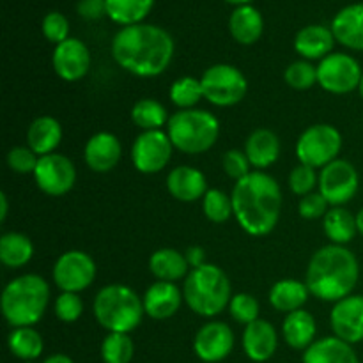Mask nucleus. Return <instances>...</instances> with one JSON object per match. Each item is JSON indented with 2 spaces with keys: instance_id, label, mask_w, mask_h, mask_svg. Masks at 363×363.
Masks as SVG:
<instances>
[{
  "instance_id": "43",
  "label": "nucleus",
  "mask_w": 363,
  "mask_h": 363,
  "mask_svg": "<svg viewBox=\"0 0 363 363\" xmlns=\"http://www.w3.org/2000/svg\"><path fill=\"white\" fill-rule=\"evenodd\" d=\"M53 311L62 323H74L84 312V301L77 293H62L57 298Z\"/></svg>"
},
{
  "instance_id": "3",
  "label": "nucleus",
  "mask_w": 363,
  "mask_h": 363,
  "mask_svg": "<svg viewBox=\"0 0 363 363\" xmlns=\"http://www.w3.org/2000/svg\"><path fill=\"white\" fill-rule=\"evenodd\" d=\"M358 277L357 255L342 245H326L312 255L305 284L318 300L337 303L353 294Z\"/></svg>"
},
{
  "instance_id": "37",
  "label": "nucleus",
  "mask_w": 363,
  "mask_h": 363,
  "mask_svg": "<svg viewBox=\"0 0 363 363\" xmlns=\"http://www.w3.org/2000/svg\"><path fill=\"white\" fill-rule=\"evenodd\" d=\"M135 346L130 333H108L101 342V358L105 363H130Z\"/></svg>"
},
{
  "instance_id": "51",
  "label": "nucleus",
  "mask_w": 363,
  "mask_h": 363,
  "mask_svg": "<svg viewBox=\"0 0 363 363\" xmlns=\"http://www.w3.org/2000/svg\"><path fill=\"white\" fill-rule=\"evenodd\" d=\"M357 225H358V233L363 236V208L357 213Z\"/></svg>"
},
{
  "instance_id": "25",
  "label": "nucleus",
  "mask_w": 363,
  "mask_h": 363,
  "mask_svg": "<svg viewBox=\"0 0 363 363\" xmlns=\"http://www.w3.org/2000/svg\"><path fill=\"white\" fill-rule=\"evenodd\" d=\"M62 140V126L52 116H41L32 121L27 131V144L38 156L55 152Z\"/></svg>"
},
{
  "instance_id": "16",
  "label": "nucleus",
  "mask_w": 363,
  "mask_h": 363,
  "mask_svg": "<svg viewBox=\"0 0 363 363\" xmlns=\"http://www.w3.org/2000/svg\"><path fill=\"white\" fill-rule=\"evenodd\" d=\"M330 323L335 337L347 344H358L363 340V296L351 294L337 301L330 314Z\"/></svg>"
},
{
  "instance_id": "8",
  "label": "nucleus",
  "mask_w": 363,
  "mask_h": 363,
  "mask_svg": "<svg viewBox=\"0 0 363 363\" xmlns=\"http://www.w3.org/2000/svg\"><path fill=\"white\" fill-rule=\"evenodd\" d=\"M342 149V135L332 124H314L300 135L296 156L301 165L323 169L335 162Z\"/></svg>"
},
{
  "instance_id": "44",
  "label": "nucleus",
  "mask_w": 363,
  "mask_h": 363,
  "mask_svg": "<svg viewBox=\"0 0 363 363\" xmlns=\"http://www.w3.org/2000/svg\"><path fill=\"white\" fill-rule=\"evenodd\" d=\"M39 156L30 147H13L7 155V165L16 174H34Z\"/></svg>"
},
{
  "instance_id": "33",
  "label": "nucleus",
  "mask_w": 363,
  "mask_h": 363,
  "mask_svg": "<svg viewBox=\"0 0 363 363\" xmlns=\"http://www.w3.org/2000/svg\"><path fill=\"white\" fill-rule=\"evenodd\" d=\"M155 0H106V16L117 25L142 23L151 13Z\"/></svg>"
},
{
  "instance_id": "13",
  "label": "nucleus",
  "mask_w": 363,
  "mask_h": 363,
  "mask_svg": "<svg viewBox=\"0 0 363 363\" xmlns=\"http://www.w3.org/2000/svg\"><path fill=\"white\" fill-rule=\"evenodd\" d=\"M96 279V262L82 250L64 252L53 266V282L62 293H82Z\"/></svg>"
},
{
  "instance_id": "53",
  "label": "nucleus",
  "mask_w": 363,
  "mask_h": 363,
  "mask_svg": "<svg viewBox=\"0 0 363 363\" xmlns=\"http://www.w3.org/2000/svg\"><path fill=\"white\" fill-rule=\"evenodd\" d=\"M358 91H360V96L363 98V74H362V82H360V87H358Z\"/></svg>"
},
{
  "instance_id": "1",
  "label": "nucleus",
  "mask_w": 363,
  "mask_h": 363,
  "mask_svg": "<svg viewBox=\"0 0 363 363\" xmlns=\"http://www.w3.org/2000/svg\"><path fill=\"white\" fill-rule=\"evenodd\" d=\"M112 57L123 69L140 78L165 73L174 57V39L151 23L123 27L112 41Z\"/></svg>"
},
{
  "instance_id": "41",
  "label": "nucleus",
  "mask_w": 363,
  "mask_h": 363,
  "mask_svg": "<svg viewBox=\"0 0 363 363\" xmlns=\"http://www.w3.org/2000/svg\"><path fill=\"white\" fill-rule=\"evenodd\" d=\"M315 186H319V176L315 174V169H312V167L301 165L300 163L289 174V188L294 195L305 197V195L312 194Z\"/></svg>"
},
{
  "instance_id": "42",
  "label": "nucleus",
  "mask_w": 363,
  "mask_h": 363,
  "mask_svg": "<svg viewBox=\"0 0 363 363\" xmlns=\"http://www.w3.org/2000/svg\"><path fill=\"white\" fill-rule=\"evenodd\" d=\"M41 28L45 38L48 39L50 43H55V46L60 45L62 41H66V39H69V21H67V18L64 16L62 13H59V11H52V13L46 14V16L43 18Z\"/></svg>"
},
{
  "instance_id": "38",
  "label": "nucleus",
  "mask_w": 363,
  "mask_h": 363,
  "mask_svg": "<svg viewBox=\"0 0 363 363\" xmlns=\"http://www.w3.org/2000/svg\"><path fill=\"white\" fill-rule=\"evenodd\" d=\"M202 209H204L206 218L213 223H223L234 215L233 199L218 188L206 191L202 199Z\"/></svg>"
},
{
  "instance_id": "34",
  "label": "nucleus",
  "mask_w": 363,
  "mask_h": 363,
  "mask_svg": "<svg viewBox=\"0 0 363 363\" xmlns=\"http://www.w3.org/2000/svg\"><path fill=\"white\" fill-rule=\"evenodd\" d=\"M7 346L16 358L23 362H32L41 357L45 342L38 330H34L32 326H21V328H13V332L7 337Z\"/></svg>"
},
{
  "instance_id": "12",
  "label": "nucleus",
  "mask_w": 363,
  "mask_h": 363,
  "mask_svg": "<svg viewBox=\"0 0 363 363\" xmlns=\"http://www.w3.org/2000/svg\"><path fill=\"white\" fill-rule=\"evenodd\" d=\"M172 152L174 144L167 131H142L131 147V162L138 172L156 174L169 165Z\"/></svg>"
},
{
  "instance_id": "14",
  "label": "nucleus",
  "mask_w": 363,
  "mask_h": 363,
  "mask_svg": "<svg viewBox=\"0 0 363 363\" xmlns=\"http://www.w3.org/2000/svg\"><path fill=\"white\" fill-rule=\"evenodd\" d=\"M34 181L39 190L52 197H60L71 191L77 181V169L67 156L52 152L39 156L38 167L34 170Z\"/></svg>"
},
{
  "instance_id": "10",
  "label": "nucleus",
  "mask_w": 363,
  "mask_h": 363,
  "mask_svg": "<svg viewBox=\"0 0 363 363\" xmlns=\"http://www.w3.org/2000/svg\"><path fill=\"white\" fill-rule=\"evenodd\" d=\"M362 66L347 53H330L318 66V84L332 94H350L360 87Z\"/></svg>"
},
{
  "instance_id": "49",
  "label": "nucleus",
  "mask_w": 363,
  "mask_h": 363,
  "mask_svg": "<svg viewBox=\"0 0 363 363\" xmlns=\"http://www.w3.org/2000/svg\"><path fill=\"white\" fill-rule=\"evenodd\" d=\"M0 222H6L7 218V213H9V201H7V195L6 194H0Z\"/></svg>"
},
{
  "instance_id": "6",
  "label": "nucleus",
  "mask_w": 363,
  "mask_h": 363,
  "mask_svg": "<svg viewBox=\"0 0 363 363\" xmlns=\"http://www.w3.org/2000/svg\"><path fill=\"white\" fill-rule=\"evenodd\" d=\"M92 312L110 333H130L144 318V300L124 284H110L96 294Z\"/></svg>"
},
{
  "instance_id": "20",
  "label": "nucleus",
  "mask_w": 363,
  "mask_h": 363,
  "mask_svg": "<svg viewBox=\"0 0 363 363\" xmlns=\"http://www.w3.org/2000/svg\"><path fill=\"white\" fill-rule=\"evenodd\" d=\"M279 347V335L272 323L264 319L250 323L245 326L243 350L252 362L262 363L275 354Z\"/></svg>"
},
{
  "instance_id": "32",
  "label": "nucleus",
  "mask_w": 363,
  "mask_h": 363,
  "mask_svg": "<svg viewBox=\"0 0 363 363\" xmlns=\"http://www.w3.org/2000/svg\"><path fill=\"white\" fill-rule=\"evenodd\" d=\"M34 255V245L21 233H6L0 238V262L6 268L18 269L28 264Z\"/></svg>"
},
{
  "instance_id": "52",
  "label": "nucleus",
  "mask_w": 363,
  "mask_h": 363,
  "mask_svg": "<svg viewBox=\"0 0 363 363\" xmlns=\"http://www.w3.org/2000/svg\"><path fill=\"white\" fill-rule=\"evenodd\" d=\"M225 2L234 4V6H247V4H250L252 0H225Z\"/></svg>"
},
{
  "instance_id": "22",
  "label": "nucleus",
  "mask_w": 363,
  "mask_h": 363,
  "mask_svg": "<svg viewBox=\"0 0 363 363\" xmlns=\"http://www.w3.org/2000/svg\"><path fill=\"white\" fill-rule=\"evenodd\" d=\"M332 32L340 45L363 52V4L342 7L333 18Z\"/></svg>"
},
{
  "instance_id": "31",
  "label": "nucleus",
  "mask_w": 363,
  "mask_h": 363,
  "mask_svg": "<svg viewBox=\"0 0 363 363\" xmlns=\"http://www.w3.org/2000/svg\"><path fill=\"white\" fill-rule=\"evenodd\" d=\"M323 230L332 245H347L358 234L357 216L344 208H332L323 218Z\"/></svg>"
},
{
  "instance_id": "26",
  "label": "nucleus",
  "mask_w": 363,
  "mask_h": 363,
  "mask_svg": "<svg viewBox=\"0 0 363 363\" xmlns=\"http://www.w3.org/2000/svg\"><path fill=\"white\" fill-rule=\"evenodd\" d=\"M303 363H360L353 346L339 337H325L307 347Z\"/></svg>"
},
{
  "instance_id": "54",
  "label": "nucleus",
  "mask_w": 363,
  "mask_h": 363,
  "mask_svg": "<svg viewBox=\"0 0 363 363\" xmlns=\"http://www.w3.org/2000/svg\"><path fill=\"white\" fill-rule=\"evenodd\" d=\"M27 363H30V362H27Z\"/></svg>"
},
{
  "instance_id": "15",
  "label": "nucleus",
  "mask_w": 363,
  "mask_h": 363,
  "mask_svg": "<svg viewBox=\"0 0 363 363\" xmlns=\"http://www.w3.org/2000/svg\"><path fill=\"white\" fill-rule=\"evenodd\" d=\"M234 347V333L229 325L220 321L206 323L194 339V351L202 362L218 363L225 360Z\"/></svg>"
},
{
  "instance_id": "5",
  "label": "nucleus",
  "mask_w": 363,
  "mask_h": 363,
  "mask_svg": "<svg viewBox=\"0 0 363 363\" xmlns=\"http://www.w3.org/2000/svg\"><path fill=\"white\" fill-rule=\"evenodd\" d=\"M183 296L191 312L202 318H215L229 308L233 298L229 277L222 268L206 262L190 269L184 279Z\"/></svg>"
},
{
  "instance_id": "46",
  "label": "nucleus",
  "mask_w": 363,
  "mask_h": 363,
  "mask_svg": "<svg viewBox=\"0 0 363 363\" xmlns=\"http://www.w3.org/2000/svg\"><path fill=\"white\" fill-rule=\"evenodd\" d=\"M328 202L323 197L319 191H312V194L301 197L300 204H298V211L303 216L305 220H318L325 218V215L328 213Z\"/></svg>"
},
{
  "instance_id": "18",
  "label": "nucleus",
  "mask_w": 363,
  "mask_h": 363,
  "mask_svg": "<svg viewBox=\"0 0 363 363\" xmlns=\"http://www.w3.org/2000/svg\"><path fill=\"white\" fill-rule=\"evenodd\" d=\"M123 156V145L119 138L108 131H99L92 135L84 149V160L87 167L94 172H110L119 163Z\"/></svg>"
},
{
  "instance_id": "36",
  "label": "nucleus",
  "mask_w": 363,
  "mask_h": 363,
  "mask_svg": "<svg viewBox=\"0 0 363 363\" xmlns=\"http://www.w3.org/2000/svg\"><path fill=\"white\" fill-rule=\"evenodd\" d=\"M170 101L179 110L195 108L199 101L204 98L202 92V84L199 78L194 77H181L170 85Z\"/></svg>"
},
{
  "instance_id": "50",
  "label": "nucleus",
  "mask_w": 363,
  "mask_h": 363,
  "mask_svg": "<svg viewBox=\"0 0 363 363\" xmlns=\"http://www.w3.org/2000/svg\"><path fill=\"white\" fill-rule=\"evenodd\" d=\"M43 363H73L67 354H62V353H57V354H52V357L46 358Z\"/></svg>"
},
{
  "instance_id": "11",
  "label": "nucleus",
  "mask_w": 363,
  "mask_h": 363,
  "mask_svg": "<svg viewBox=\"0 0 363 363\" xmlns=\"http://www.w3.org/2000/svg\"><path fill=\"white\" fill-rule=\"evenodd\" d=\"M360 177L357 169L347 160H339L323 167L319 172V194L333 208H342L357 195Z\"/></svg>"
},
{
  "instance_id": "4",
  "label": "nucleus",
  "mask_w": 363,
  "mask_h": 363,
  "mask_svg": "<svg viewBox=\"0 0 363 363\" xmlns=\"http://www.w3.org/2000/svg\"><path fill=\"white\" fill-rule=\"evenodd\" d=\"M50 301V286L35 273L16 277L2 293V314L13 328L41 321Z\"/></svg>"
},
{
  "instance_id": "17",
  "label": "nucleus",
  "mask_w": 363,
  "mask_h": 363,
  "mask_svg": "<svg viewBox=\"0 0 363 363\" xmlns=\"http://www.w3.org/2000/svg\"><path fill=\"white\" fill-rule=\"evenodd\" d=\"M55 73L66 82L82 80L91 67V53L84 41L69 38L55 46L52 55Z\"/></svg>"
},
{
  "instance_id": "28",
  "label": "nucleus",
  "mask_w": 363,
  "mask_h": 363,
  "mask_svg": "<svg viewBox=\"0 0 363 363\" xmlns=\"http://www.w3.org/2000/svg\"><path fill=\"white\" fill-rule=\"evenodd\" d=\"M315 330L318 328H315L314 315L303 308L287 314L282 325L284 340L287 342V346L301 351H305L315 342Z\"/></svg>"
},
{
  "instance_id": "2",
  "label": "nucleus",
  "mask_w": 363,
  "mask_h": 363,
  "mask_svg": "<svg viewBox=\"0 0 363 363\" xmlns=\"http://www.w3.org/2000/svg\"><path fill=\"white\" fill-rule=\"evenodd\" d=\"M233 209L238 223L247 234L266 236L277 227L282 213V191L275 177L254 170L233 188Z\"/></svg>"
},
{
  "instance_id": "7",
  "label": "nucleus",
  "mask_w": 363,
  "mask_h": 363,
  "mask_svg": "<svg viewBox=\"0 0 363 363\" xmlns=\"http://www.w3.org/2000/svg\"><path fill=\"white\" fill-rule=\"evenodd\" d=\"M167 133L174 147L184 155H202L218 140L220 123L211 112L201 108L179 110L172 113Z\"/></svg>"
},
{
  "instance_id": "35",
  "label": "nucleus",
  "mask_w": 363,
  "mask_h": 363,
  "mask_svg": "<svg viewBox=\"0 0 363 363\" xmlns=\"http://www.w3.org/2000/svg\"><path fill=\"white\" fill-rule=\"evenodd\" d=\"M169 112L160 101L151 98L140 99L133 105L131 110V121L140 128L142 131H155L162 130L169 124Z\"/></svg>"
},
{
  "instance_id": "48",
  "label": "nucleus",
  "mask_w": 363,
  "mask_h": 363,
  "mask_svg": "<svg viewBox=\"0 0 363 363\" xmlns=\"http://www.w3.org/2000/svg\"><path fill=\"white\" fill-rule=\"evenodd\" d=\"M184 257H186L188 266H190L191 269L206 264V252H204V248H201V247L186 248V252H184Z\"/></svg>"
},
{
  "instance_id": "45",
  "label": "nucleus",
  "mask_w": 363,
  "mask_h": 363,
  "mask_svg": "<svg viewBox=\"0 0 363 363\" xmlns=\"http://www.w3.org/2000/svg\"><path fill=\"white\" fill-rule=\"evenodd\" d=\"M250 162H248L247 155H245V151H238V149H230V151H227L225 155H223V170H225V174L229 177H233V179L240 181L243 179L245 176H248V174L252 172L250 170Z\"/></svg>"
},
{
  "instance_id": "27",
  "label": "nucleus",
  "mask_w": 363,
  "mask_h": 363,
  "mask_svg": "<svg viewBox=\"0 0 363 363\" xmlns=\"http://www.w3.org/2000/svg\"><path fill=\"white\" fill-rule=\"evenodd\" d=\"M229 30L240 45H254L264 30L262 14L250 4L238 6L229 18Z\"/></svg>"
},
{
  "instance_id": "39",
  "label": "nucleus",
  "mask_w": 363,
  "mask_h": 363,
  "mask_svg": "<svg viewBox=\"0 0 363 363\" xmlns=\"http://www.w3.org/2000/svg\"><path fill=\"white\" fill-rule=\"evenodd\" d=\"M284 78L289 87L296 91H307L312 85L318 84V67L312 66L311 60H296L287 66Z\"/></svg>"
},
{
  "instance_id": "40",
  "label": "nucleus",
  "mask_w": 363,
  "mask_h": 363,
  "mask_svg": "<svg viewBox=\"0 0 363 363\" xmlns=\"http://www.w3.org/2000/svg\"><path fill=\"white\" fill-rule=\"evenodd\" d=\"M229 312L233 319L240 325H250L259 319V301L252 294L240 293L230 298Z\"/></svg>"
},
{
  "instance_id": "47",
  "label": "nucleus",
  "mask_w": 363,
  "mask_h": 363,
  "mask_svg": "<svg viewBox=\"0 0 363 363\" xmlns=\"http://www.w3.org/2000/svg\"><path fill=\"white\" fill-rule=\"evenodd\" d=\"M77 11L85 20H99L106 16V0H80Z\"/></svg>"
},
{
  "instance_id": "9",
  "label": "nucleus",
  "mask_w": 363,
  "mask_h": 363,
  "mask_svg": "<svg viewBox=\"0 0 363 363\" xmlns=\"http://www.w3.org/2000/svg\"><path fill=\"white\" fill-rule=\"evenodd\" d=\"M204 98L215 106H234L247 96L248 82L238 67L215 64L201 78Z\"/></svg>"
},
{
  "instance_id": "19",
  "label": "nucleus",
  "mask_w": 363,
  "mask_h": 363,
  "mask_svg": "<svg viewBox=\"0 0 363 363\" xmlns=\"http://www.w3.org/2000/svg\"><path fill=\"white\" fill-rule=\"evenodd\" d=\"M145 314L156 321H163L176 314L183 305V291L174 282H155L144 294Z\"/></svg>"
},
{
  "instance_id": "23",
  "label": "nucleus",
  "mask_w": 363,
  "mask_h": 363,
  "mask_svg": "<svg viewBox=\"0 0 363 363\" xmlns=\"http://www.w3.org/2000/svg\"><path fill=\"white\" fill-rule=\"evenodd\" d=\"M335 45V35L332 28L325 25H307L294 38V50L305 60H323L330 55Z\"/></svg>"
},
{
  "instance_id": "21",
  "label": "nucleus",
  "mask_w": 363,
  "mask_h": 363,
  "mask_svg": "<svg viewBox=\"0 0 363 363\" xmlns=\"http://www.w3.org/2000/svg\"><path fill=\"white\" fill-rule=\"evenodd\" d=\"M167 190L176 201L195 202L199 199H204L208 191V181L199 169L181 165L170 170L167 177Z\"/></svg>"
},
{
  "instance_id": "29",
  "label": "nucleus",
  "mask_w": 363,
  "mask_h": 363,
  "mask_svg": "<svg viewBox=\"0 0 363 363\" xmlns=\"http://www.w3.org/2000/svg\"><path fill=\"white\" fill-rule=\"evenodd\" d=\"M308 296H311V291H308L307 284L294 279L279 280L269 289V303H272V307L279 312H286V314L300 311L307 303Z\"/></svg>"
},
{
  "instance_id": "24",
  "label": "nucleus",
  "mask_w": 363,
  "mask_h": 363,
  "mask_svg": "<svg viewBox=\"0 0 363 363\" xmlns=\"http://www.w3.org/2000/svg\"><path fill=\"white\" fill-rule=\"evenodd\" d=\"M280 149H282L280 138L272 130L261 128V130L252 131L250 137L247 138L245 155L254 169L264 170L279 160Z\"/></svg>"
},
{
  "instance_id": "30",
  "label": "nucleus",
  "mask_w": 363,
  "mask_h": 363,
  "mask_svg": "<svg viewBox=\"0 0 363 363\" xmlns=\"http://www.w3.org/2000/svg\"><path fill=\"white\" fill-rule=\"evenodd\" d=\"M149 269L160 282H177L188 277L186 257L174 248H160L149 257Z\"/></svg>"
}]
</instances>
